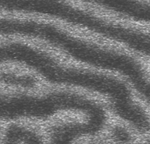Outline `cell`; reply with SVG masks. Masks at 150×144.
Wrapping results in <instances>:
<instances>
[{"label": "cell", "instance_id": "2", "mask_svg": "<svg viewBox=\"0 0 150 144\" xmlns=\"http://www.w3.org/2000/svg\"><path fill=\"white\" fill-rule=\"evenodd\" d=\"M0 37H23L42 42L76 62L117 74L149 102V80L145 69L134 56L122 50L74 35L52 22L28 18L0 16Z\"/></svg>", "mask_w": 150, "mask_h": 144}, {"label": "cell", "instance_id": "4", "mask_svg": "<svg viewBox=\"0 0 150 144\" xmlns=\"http://www.w3.org/2000/svg\"><path fill=\"white\" fill-rule=\"evenodd\" d=\"M41 141L39 135L29 128L20 125L10 124L4 132V142L7 143H42Z\"/></svg>", "mask_w": 150, "mask_h": 144}, {"label": "cell", "instance_id": "5", "mask_svg": "<svg viewBox=\"0 0 150 144\" xmlns=\"http://www.w3.org/2000/svg\"><path fill=\"white\" fill-rule=\"evenodd\" d=\"M0 84L14 88L34 89L38 85V80L33 76L28 74H22L11 71H1Z\"/></svg>", "mask_w": 150, "mask_h": 144}, {"label": "cell", "instance_id": "6", "mask_svg": "<svg viewBox=\"0 0 150 144\" xmlns=\"http://www.w3.org/2000/svg\"><path fill=\"white\" fill-rule=\"evenodd\" d=\"M113 134L116 137V138L120 141H129V133L124 129L123 128L115 127V131L113 133Z\"/></svg>", "mask_w": 150, "mask_h": 144}, {"label": "cell", "instance_id": "3", "mask_svg": "<svg viewBox=\"0 0 150 144\" xmlns=\"http://www.w3.org/2000/svg\"><path fill=\"white\" fill-rule=\"evenodd\" d=\"M137 23H149V4L144 0H77Z\"/></svg>", "mask_w": 150, "mask_h": 144}, {"label": "cell", "instance_id": "1", "mask_svg": "<svg viewBox=\"0 0 150 144\" xmlns=\"http://www.w3.org/2000/svg\"><path fill=\"white\" fill-rule=\"evenodd\" d=\"M9 64L29 68L50 84L103 96L120 119L139 133L149 130V114L135 101L129 83L119 77L96 69L70 66L24 42L0 41V67Z\"/></svg>", "mask_w": 150, "mask_h": 144}]
</instances>
